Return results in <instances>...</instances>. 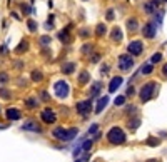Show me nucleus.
<instances>
[{"label":"nucleus","instance_id":"1","mask_svg":"<svg viewBox=\"0 0 167 162\" xmlns=\"http://www.w3.org/2000/svg\"><path fill=\"white\" fill-rule=\"evenodd\" d=\"M107 139H109L110 144H124L125 142V134L122 132V129L119 127H112L107 134Z\"/></svg>","mask_w":167,"mask_h":162},{"label":"nucleus","instance_id":"2","mask_svg":"<svg viewBox=\"0 0 167 162\" xmlns=\"http://www.w3.org/2000/svg\"><path fill=\"white\" fill-rule=\"evenodd\" d=\"M77 136V129H62V127H59V129H55L54 131V137H57V139H60V141H70V139H74V137Z\"/></svg>","mask_w":167,"mask_h":162},{"label":"nucleus","instance_id":"3","mask_svg":"<svg viewBox=\"0 0 167 162\" xmlns=\"http://www.w3.org/2000/svg\"><path fill=\"white\" fill-rule=\"evenodd\" d=\"M156 82H147L144 87H142V90H141V99H142V102H147V100L151 99L152 95H154V92H156Z\"/></svg>","mask_w":167,"mask_h":162},{"label":"nucleus","instance_id":"4","mask_svg":"<svg viewBox=\"0 0 167 162\" xmlns=\"http://www.w3.org/2000/svg\"><path fill=\"white\" fill-rule=\"evenodd\" d=\"M54 90H55V95H57V97L64 99V97L69 95V84L65 80H59V82H55V85H54Z\"/></svg>","mask_w":167,"mask_h":162},{"label":"nucleus","instance_id":"5","mask_svg":"<svg viewBox=\"0 0 167 162\" xmlns=\"http://www.w3.org/2000/svg\"><path fill=\"white\" fill-rule=\"evenodd\" d=\"M132 65H134V60H132L129 55H120V59H119V67H120V70L129 72V70L132 69Z\"/></svg>","mask_w":167,"mask_h":162},{"label":"nucleus","instance_id":"6","mask_svg":"<svg viewBox=\"0 0 167 162\" xmlns=\"http://www.w3.org/2000/svg\"><path fill=\"white\" fill-rule=\"evenodd\" d=\"M90 105H92V100H84V102H79L77 104V112L82 115H87V112L90 110Z\"/></svg>","mask_w":167,"mask_h":162},{"label":"nucleus","instance_id":"7","mask_svg":"<svg viewBox=\"0 0 167 162\" xmlns=\"http://www.w3.org/2000/svg\"><path fill=\"white\" fill-rule=\"evenodd\" d=\"M127 50L132 54V55H139V54L142 52V44L139 42V40H134V42L129 44V47H127Z\"/></svg>","mask_w":167,"mask_h":162},{"label":"nucleus","instance_id":"8","mask_svg":"<svg viewBox=\"0 0 167 162\" xmlns=\"http://www.w3.org/2000/svg\"><path fill=\"white\" fill-rule=\"evenodd\" d=\"M42 119H44V122H47V124L55 122V114H54V110H50V109L42 110Z\"/></svg>","mask_w":167,"mask_h":162},{"label":"nucleus","instance_id":"9","mask_svg":"<svg viewBox=\"0 0 167 162\" xmlns=\"http://www.w3.org/2000/svg\"><path fill=\"white\" fill-rule=\"evenodd\" d=\"M142 34H144V37H147V39H152V37L156 35V27L152 25V24H147V25L144 27Z\"/></svg>","mask_w":167,"mask_h":162},{"label":"nucleus","instance_id":"10","mask_svg":"<svg viewBox=\"0 0 167 162\" xmlns=\"http://www.w3.org/2000/svg\"><path fill=\"white\" fill-rule=\"evenodd\" d=\"M120 84H122V77H114L112 80H110V85H109V92H115V90L120 87Z\"/></svg>","mask_w":167,"mask_h":162},{"label":"nucleus","instance_id":"11","mask_svg":"<svg viewBox=\"0 0 167 162\" xmlns=\"http://www.w3.org/2000/svg\"><path fill=\"white\" fill-rule=\"evenodd\" d=\"M107 102H109V97H107V95L100 97V99H99V104H97V107H95V112H97V114H100V112H102V110L105 109Z\"/></svg>","mask_w":167,"mask_h":162},{"label":"nucleus","instance_id":"12","mask_svg":"<svg viewBox=\"0 0 167 162\" xmlns=\"http://www.w3.org/2000/svg\"><path fill=\"white\" fill-rule=\"evenodd\" d=\"M24 129H25V131H34V132H40V127L37 126L35 122H32V120H29V122H25V124H24Z\"/></svg>","mask_w":167,"mask_h":162},{"label":"nucleus","instance_id":"13","mask_svg":"<svg viewBox=\"0 0 167 162\" xmlns=\"http://www.w3.org/2000/svg\"><path fill=\"white\" fill-rule=\"evenodd\" d=\"M7 117H9L10 120L20 119V110H17V109H9V110H7Z\"/></svg>","mask_w":167,"mask_h":162},{"label":"nucleus","instance_id":"14","mask_svg":"<svg viewBox=\"0 0 167 162\" xmlns=\"http://www.w3.org/2000/svg\"><path fill=\"white\" fill-rule=\"evenodd\" d=\"M74 69H75V64H74V62L64 64V65H62V72H65V74H70V72H74Z\"/></svg>","mask_w":167,"mask_h":162},{"label":"nucleus","instance_id":"15","mask_svg":"<svg viewBox=\"0 0 167 162\" xmlns=\"http://www.w3.org/2000/svg\"><path fill=\"white\" fill-rule=\"evenodd\" d=\"M59 39H60L62 42H65V44H70V42H72V39H70V35L67 34V30H65V32H60V34H59Z\"/></svg>","mask_w":167,"mask_h":162},{"label":"nucleus","instance_id":"16","mask_svg":"<svg viewBox=\"0 0 167 162\" xmlns=\"http://www.w3.org/2000/svg\"><path fill=\"white\" fill-rule=\"evenodd\" d=\"M127 27H129V30H131V32H136V30H137V27H139V25H137V20H136V19H131V20H127Z\"/></svg>","mask_w":167,"mask_h":162},{"label":"nucleus","instance_id":"17","mask_svg":"<svg viewBox=\"0 0 167 162\" xmlns=\"http://www.w3.org/2000/svg\"><path fill=\"white\" fill-rule=\"evenodd\" d=\"M112 39L114 40H122V32H120V29H114V32H112Z\"/></svg>","mask_w":167,"mask_h":162},{"label":"nucleus","instance_id":"18","mask_svg":"<svg viewBox=\"0 0 167 162\" xmlns=\"http://www.w3.org/2000/svg\"><path fill=\"white\" fill-rule=\"evenodd\" d=\"M40 45H42V47H47V45H50V37H49V35L40 37Z\"/></svg>","mask_w":167,"mask_h":162},{"label":"nucleus","instance_id":"19","mask_svg":"<svg viewBox=\"0 0 167 162\" xmlns=\"http://www.w3.org/2000/svg\"><path fill=\"white\" fill-rule=\"evenodd\" d=\"M27 44H29V42H27V40H22V45H19V47L15 49V52H17V54H20L22 50H27V47H29Z\"/></svg>","mask_w":167,"mask_h":162},{"label":"nucleus","instance_id":"20","mask_svg":"<svg viewBox=\"0 0 167 162\" xmlns=\"http://www.w3.org/2000/svg\"><path fill=\"white\" fill-rule=\"evenodd\" d=\"M139 124H141V120H139V119H134V120H131V122H129V127H131V129H137V127H139Z\"/></svg>","mask_w":167,"mask_h":162},{"label":"nucleus","instance_id":"21","mask_svg":"<svg viewBox=\"0 0 167 162\" xmlns=\"http://www.w3.org/2000/svg\"><path fill=\"white\" fill-rule=\"evenodd\" d=\"M79 80H80V84H85V82L89 80V74H87V72H82V74H80V79H79Z\"/></svg>","mask_w":167,"mask_h":162},{"label":"nucleus","instance_id":"22","mask_svg":"<svg viewBox=\"0 0 167 162\" xmlns=\"http://www.w3.org/2000/svg\"><path fill=\"white\" fill-rule=\"evenodd\" d=\"M105 30H107V29H105V25H102V24H99V25H97V35H104Z\"/></svg>","mask_w":167,"mask_h":162},{"label":"nucleus","instance_id":"23","mask_svg":"<svg viewBox=\"0 0 167 162\" xmlns=\"http://www.w3.org/2000/svg\"><path fill=\"white\" fill-rule=\"evenodd\" d=\"M141 72L142 74H151L152 72V65H149V64H147V65H142Z\"/></svg>","mask_w":167,"mask_h":162},{"label":"nucleus","instance_id":"24","mask_svg":"<svg viewBox=\"0 0 167 162\" xmlns=\"http://www.w3.org/2000/svg\"><path fill=\"white\" fill-rule=\"evenodd\" d=\"M100 87H102V84H99V82H97V84H95L94 87H92V95H97V94H99Z\"/></svg>","mask_w":167,"mask_h":162},{"label":"nucleus","instance_id":"25","mask_svg":"<svg viewBox=\"0 0 167 162\" xmlns=\"http://www.w3.org/2000/svg\"><path fill=\"white\" fill-rule=\"evenodd\" d=\"M146 144H149V146H157V144H159V139H154V137H151V139H147Z\"/></svg>","mask_w":167,"mask_h":162},{"label":"nucleus","instance_id":"26","mask_svg":"<svg viewBox=\"0 0 167 162\" xmlns=\"http://www.w3.org/2000/svg\"><path fill=\"white\" fill-rule=\"evenodd\" d=\"M32 79H34L35 82H39V80H42V74L40 72H34L32 74Z\"/></svg>","mask_w":167,"mask_h":162},{"label":"nucleus","instance_id":"27","mask_svg":"<svg viewBox=\"0 0 167 162\" xmlns=\"http://www.w3.org/2000/svg\"><path fill=\"white\" fill-rule=\"evenodd\" d=\"M0 95H2L4 99H9V97H10V92L5 90V89H0Z\"/></svg>","mask_w":167,"mask_h":162},{"label":"nucleus","instance_id":"28","mask_svg":"<svg viewBox=\"0 0 167 162\" xmlns=\"http://www.w3.org/2000/svg\"><path fill=\"white\" fill-rule=\"evenodd\" d=\"M0 82H2V84L9 82V75H7V74H0Z\"/></svg>","mask_w":167,"mask_h":162},{"label":"nucleus","instance_id":"29","mask_svg":"<svg viewBox=\"0 0 167 162\" xmlns=\"http://www.w3.org/2000/svg\"><path fill=\"white\" fill-rule=\"evenodd\" d=\"M27 25H29V29H30V30H35V29H37V24L34 20H29V22H27Z\"/></svg>","mask_w":167,"mask_h":162},{"label":"nucleus","instance_id":"30","mask_svg":"<svg viewBox=\"0 0 167 162\" xmlns=\"http://www.w3.org/2000/svg\"><path fill=\"white\" fill-rule=\"evenodd\" d=\"M125 102V97L124 95H122V97H117V99H115V105H122Z\"/></svg>","mask_w":167,"mask_h":162},{"label":"nucleus","instance_id":"31","mask_svg":"<svg viewBox=\"0 0 167 162\" xmlns=\"http://www.w3.org/2000/svg\"><path fill=\"white\" fill-rule=\"evenodd\" d=\"M27 105H29V107H35V105H37V100L35 99H27Z\"/></svg>","mask_w":167,"mask_h":162},{"label":"nucleus","instance_id":"32","mask_svg":"<svg viewBox=\"0 0 167 162\" xmlns=\"http://www.w3.org/2000/svg\"><path fill=\"white\" fill-rule=\"evenodd\" d=\"M161 59H162L161 54H154L152 55V62H161Z\"/></svg>","mask_w":167,"mask_h":162},{"label":"nucleus","instance_id":"33","mask_svg":"<svg viewBox=\"0 0 167 162\" xmlns=\"http://www.w3.org/2000/svg\"><path fill=\"white\" fill-rule=\"evenodd\" d=\"M162 15H164V12H159V14H156V22H157V24H161V22H162Z\"/></svg>","mask_w":167,"mask_h":162},{"label":"nucleus","instance_id":"34","mask_svg":"<svg viewBox=\"0 0 167 162\" xmlns=\"http://www.w3.org/2000/svg\"><path fill=\"white\" fill-rule=\"evenodd\" d=\"M107 19H109V20H112V19H114V10H109V12H107Z\"/></svg>","mask_w":167,"mask_h":162},{"label":"nucleus","instance_id":"35","mask_svg":"<svg viewBox=\"0 0 167 162\" xmlns=\"http://www.w3.org/2000/svg\"><path fill=\"white\" fill-rule=\"evenodd\" d=\"M95 131H97V124H94V126H92V127L89 129V134H94Z\"/></svg>","mask_w":167,"mask_h":162},{"label":"nucleus","instance_id":"36","mask_svg":"<svg viewBox=\"0 0 167 162\" xmlns=\"http://www.w3.org/2000/svg\"><path fill=\"white\" fill-rule=\"evenodd\" d=\"M162 74H164V77H167V64L162 67Z\"/></svg>","mask_w":167,"mask_h":162},{"label":"nucleus","instance_id":"37","mask_svg":"<svg viewBox=\"0 0 167 162\" xmlns=\"http://www.w3.org/2000/svg\"><path fill=\"white\" fill-rule=\"evenodd\" d=\"M80 35H82V37H87V35H89V32H87V29H84V30L80 32Z\"/></svg>","mask_w":167,"mask_h":162},{"label":"nucleus","instance_id":"38","mask_svg":"<svg viewBox=\"0 0 167 162\" xmlns=\"http://www.w3.org/2000/svg\"><path fill=\"white\" fill-rule=\"evenodd\" d=\"M107 69H109V65H102V74L107 72Z\"/></svg>","mask_w":167,"mask_h":162},{"label":"nucleus","instance_id":"39","mask_svg":"<svg viewBox=\"0 0 167 162\" xmlns=\"http://www.w3.org/2000/svg\"><path fill=\"white\" fill-rule=\"evenodd\" d=\"M42 99H44V100L49 99V97H47V92H42Z\"/></svg>","mask_w":167,"mask_h":162},{"label":"nucleus","instance_id":"40","mask_svg":"<svg viewBox=\"0 0 167 162\" xmlns=\"http://www.w3.org/2000/svg\"><path fill=\"white\" fill-rule=\"evenodd\" d=\"M149 162H161V161H156V159H152V161H149Z\"/></svg>","mask_w":167,"mask_h":162},{"label":"nucleus","instance_id":"41","mask_svg":"<svg viewBox=\"0 0 167 162\" xmlns=\"http://www.w3.org/2000/svg\"><path fill=\"white\" fill-rule=\"evenodd\" d=\"M77 162H84V161H77Z\"/></svg>","mask_w":167,"mask_h":162}]
</instances>
